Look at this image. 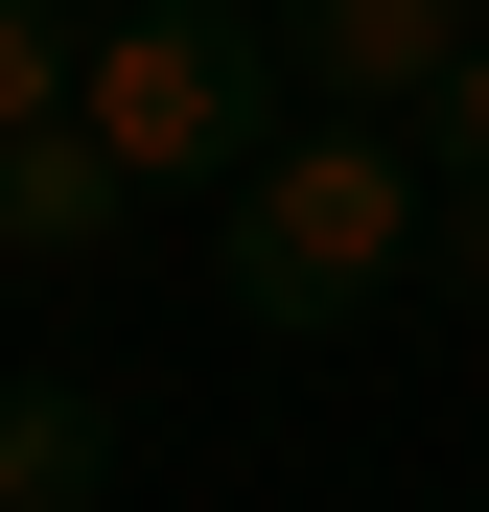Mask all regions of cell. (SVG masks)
I'll return each mask as SVG.
<instances>
[{
  "mask_svg": "<svg viewBox=\"0 0 489 512\" xmlns=\"http://www.w3.org/2000/svg\"><path fill=\"white\" fill-rule=\"evenodd\" d=\"M420 233H443V163L396 140V117H280V140L210 187V303L280 326V350H326V326L396 303V256H420Z\"/></svg>",
  "mask_w": 489,
  "mask_h": 512,
  "instance_id": "1",
  "label": "cell"
},
{
  "mask_svg": "<svg viewBox=\"0 0 489 512\" xmlns=\"http://www.w3.org/2000/svg\"><path fill=\"white\" fill-rule=\"evenodd\" d=\"M70 117L117 140V187H233V163L280 140V24H233V0H140V24L70 47Z\"/></svg>",
  "mask_w": 489,
  "mask_h": 512,
  "instance_id": "2",
  "label": "cell"
},
{
  "mask_svg": "<svg viewBox=\"0 0 489 512\" xmlns=\"http://www.w3.org/2000/svg\"><path fill=\"white\" fill-rule=\"evenodd\" d=\"M489 0H280V70H303V117H396L420 140V94L466 70Z\"/></svg>",
  "mask_w": 489,
  "mask_h": 512,
  "instance_id": "3",
  "label": "cell"
},
{
  "mask_svg": "<svg viewBox=\"0 0 489 512\" xmlns=\"http://www.w3.org/2000/svg\"><path fill=\"white\" fill-rule=\"evenodd\" d=\"M117 140L94 117H47V140H0V280H94V256H117Z\"/></svg>",
  "mask_w": 489,
  "mask_h": 512,
  "instance_id": "4",
  "label": "cell"
},
{
  "mask_svg": "<svg viewBox=\"0 0 489 512\" xmlns=\"http://www.w3.org/2000/svg\"><path fill=\"white\" fill-rule=\"evenodd\" d=\"M0 512H117V373H0Z\"/></svg>",
  "mask_w": 489,
  "mask_h": 512,
  "instance_id": "5",
  "label": "cell"
},
{
  "mask_svg": "<svg viewBox=\"0 0 489 512\" xmlns=\"http://www.w3.org/2000/svg\"><path fill=\"white\" fill-rule=\"evenodd\" d=\"M70 47H94L70 0H0V140H47V117H70Z\"/></svg>",
  "mask_w": 489,
  "mask_h": 512,
  "instance_id": "6",
  "label": "cell"
},
{
  "mask_svg": "<svg viewBox=\"0 0 489 512\" xmlns=\"http://www.w3.org/2000/svg\"><path fill=\"white\" fill-rule=\"evenodd\" d=\"M420 163H443V187H489V24H466V70H443V94H420Z\"/></svg>",
  "mask_w": 489,
  "mask_h": 512,
  "instance_id": "7",
  "label": "cell"
},
{
  "mask_svg": "<svg viewBox=\"0 0 489 512\" xmlns=\"http://www.w3.org/2000/svg\"><path fill=\"white\" fill-rule=\"evenodd\" d=\"M443 256H466V280H489V187H443Z\"/></svg>",
  "mask_w": 489,
  "mask_h": 512,
  "instance_id": "8",
  "label": "cell"
},
{
  "mask_svg": "<svg viewBox=\"0 0 489 512\" xmlns=\"http://www.w3.org/2000/svg\"><path fill=\"white\" fill-rule=\"evenodd\" d=\"M70 24H140V0H70Z\"/></svg>",
  "mask_w": 489,
  "mask_h": 512,
  "instance_id": "9",
  "label": "cell"
}]
</instances>
